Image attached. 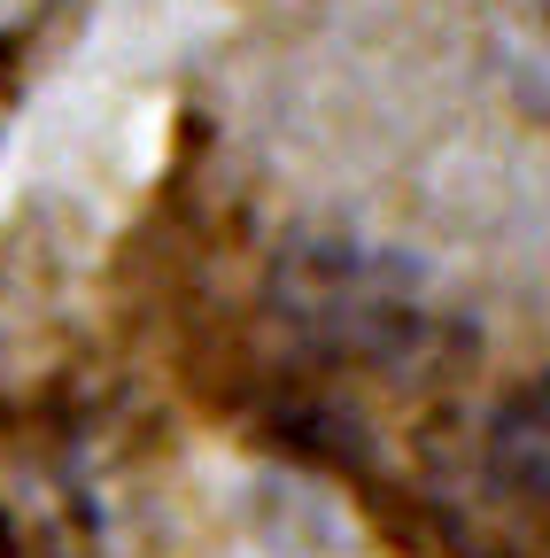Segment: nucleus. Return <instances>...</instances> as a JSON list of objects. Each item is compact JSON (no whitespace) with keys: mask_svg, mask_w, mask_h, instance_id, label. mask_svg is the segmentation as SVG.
I'll list each match as a JSON object with an SVG mask.
<instances>
[{"mask_svg":"<svg viewBox=\"0 0 550 558\" xmlns=\"http://www.w3.org/2000/svg\"><path fill=\"white\" fill-rule=\"evenodd\" d=\"M497 458H504V473H512L520 497L550 505V380H542V388H527V396L504 411V427H497Z\"/></svg>","mask_w":550,"mask_h":558,"instance_id":"obj_1","label":"nucleus"}]
</instances>
